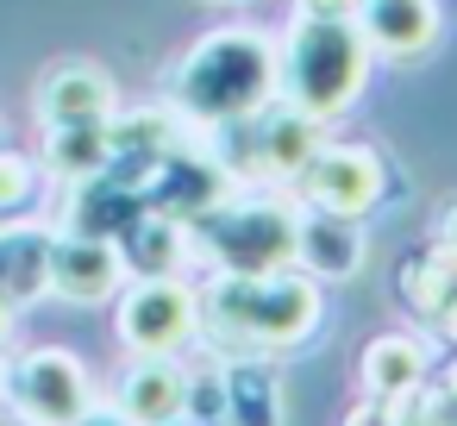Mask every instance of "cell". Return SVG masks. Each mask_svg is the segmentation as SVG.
Wrapping results in <instances>:
<instances>
[{
    "label": "cell",
    "instance_id": "6da1fadb",
    "mask_svg": "<svg viewBox=\"0 0 457 426\" xmlns=\"http://www.w3.org/2000/svg\"><path fill=\"white\" fill-rule=\"evenodd\" d=\"M20 401L38 426H76L88 413L82 401V370L63 357V351H45V357H26L20 370Z\"/></svg>",
    "mask_w": 457,
    "mask_h": 426
},
{
    "label": "cell",
    "instance_id": "7a4b0ae2",
    "mask_svg": "<svg viewBox=\"0 0 457 426\" xmlns=\"http://www.w3.org/2000/svg\"><path fill=\"white\" fill-rule=\"evenodd\" d=\"M107 282H113V257H107L101 245H70V251L57 257V288H63V295L95 301V295H107Z\"/></svg>",
    "mask_w": 457,
    "mask_h": 426
},
{
    "label": "cell",
    "instance_id": "3957f363",
    "mask_svg": "<svg viewBox=\"0 0 457 426\" xmlns=\"http://www.w3.org/2000/svg\"><path fill=\"white\" fill-rule=\"evenodd\" d=\"M107 107V82L88 70H70L51 82V120H95Z\"/></svg>",
    "mask_w": 457,
    "mask_h": 426
},
{
    "label": "cell",
    "instance_id": "277c9868",
    "mask_svg": "<svg viewBox=\"0 0 457 426\" xmlns=\"http://www.w3.org/2000/svg\"><path fill=\"white\" fill-rule=\"evenodd\" d=\"M126 413L145 420V426L170 420V413H176V376H170V370H138V376L126 382Z\"/></svg>",
    "mask_w": 457,
    "mask_h": 426
},
{
    "label": "cell",
    "instance_id": "5b68a950",
    "mask_svg": "<svg viewBox=\"0 0 457 426\" xmlns=\"http://www.w3.org/2000/svg\"><path fill=\"white\" fill-rule=\"evenodd\" d=\"M176 320H182V301L170 288H145L132 301V313H126V332L145 338V345H163V326H176Z\"/></svg>",
    "mask_w": 457,
    "mask_h": 426
}]
</instances>
